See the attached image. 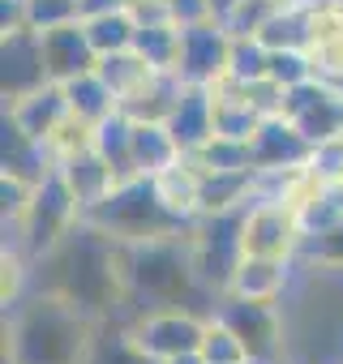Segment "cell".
Segmentation results:
<instances>
[{"label":"cell","mask_w":343,"mask_h":364,"mask_svg":"<svg viewBox=\"0 0 343 364\" xmlns=\"http://www.w3.org/2000/svg\"><path fill=\"white\" fill-rule=\"evenodd\" d=\"M287 5V0H241V5L228 14V31H232V39H258L262 35V26L279 14Z\"/></svg>","instance_id":"32"},{"label":"cell","mask_w":343,"mask_h":364,"mask_svg":"<svg viewBox=\"0 0 343 364\" xmlns=\"http://www.w3.org/2000/svg\"><path fill=\"white\" fill-rule=\"evenodd\" d=\"M133 48H137L154 69H176V56H181V26L167 22V18H163V22H142Z\"/></svg>","instance_id":"29"},{"label":"cell","mask_w":343,"mask_h":364,"mask_svg":"<svg viewBox=\"0 0 343 364\" xmlns=\"http://www.w3.org/2000/svg\"><path fill=\"white\" fill-rule=\"evenodd\" d=\"M56 171L65 176V185L73 189V198H78V206H82V215H90L120 180H116V171H112V163L95 150V141L90 146H82V150H73V154H65L60 163H56Z\"/></svg>","instance_id":"15"},{"label":"cell","mask_w":343,"mask_h":364,"mask_svg":"<svg viewBox=\"0 0 343 364\" xmlns=\"http://www.w3.org/2000/svg\"><path fill=\"white\" fill-rule=\"evenodd\" d=\"M129 326H133L137 343H142L154 360H172V355H185V351H198V347H202L206 313H194V309H163V313L133 317Z\"/></svg>","instance_id":"12"},{"label":"cell","mask_w":343,"mask_h":364,"mask_svg":"<svg viewBox=\"0 0 343 364\" xmlns=\"http://www.w3.org/2000/svg\"><path fill=\"white\" fill-rule=\"evenodd\" d=\"M185 150L176 146L167 120H133V167L137 176H159L163 167L181 163Z\"/></svg>","instance_id":"23"},{"label":"cell","mask_w":343,"mask_h":364,"mask_svg":"<svg viewBox=\"0 0 343 364\" xmlns=\"http://www.w3.org/2000/svg\"><path fill=\"white\" fill-rule=\"evenodd\" d=\"M163 9H167V18L176 22V26H198V22L211 18L206 0H163Z\"/></svg>","instance_id":"40"},{"label":"cell","mask_w":343,"mask_h":364,"mask_svg":"<svg viewBox=\"0 0 343 364\" xmlns=\"http://www.w3.org/2000/svg\"><path fill=\"white\" fill-rule=\"evenodd\" d=\"M39 35H43V60H48L52 82H69V77L90 73L99 65V52H95V43H90L82 22L56 26V31H39Z\"/></svg>","instance_id":"18"},{"label":"cell","mask_w":343,"mask_h":364,"mask_svg":"<svg viewBox=\"0 0 343 364\" xmlns=\"http://www.w3.org/2000/svg\"><path fill=\"white\" fill-rule=\"evenodd\" d=\"M31 287L73 300L99 321L116 317L125 313V245L82 219L52 253L31 266Z\"/></svg>","instance_id":"1"},{"label":"cell","mask_w":343,"mask_h":364,"mask_svg":"<svg viewBox=\"0 0 343 364\" xmlns=\"http://www.w3.org/2000/svg\"><path fill=\"white\" fill-rule=\"evenodd\" d=\"M305 245L300 215L283 206L279 198H253L245 215V253H270V257H296Z\"/></svg>","instance_id":"11"},{"label":"cell","mask_w":343,"mask_h":364,"mask_svg":"<svg viewBox=\"0 0 343 364\" xmlns=\"http://www.w3.org/2000/svg\"><path fill=\"white\" fill-rule=\"evenodd\" d=\"M5 116H9L22 133H31L35 141H48V137H52L73 112H69V95H65V86H60V82H48V86L31 90L26 99L5 103Z\"/></svg>","instance_id":"17"},{"label":"cell","mask_w":343,"mask_h":364,"mask_svg":"<svg viewBox=\"0 0 343 364\" xmlns=\"http://www.w3.org/2000/svg\"><path fill=\"white\" fill-rule=\"evenodd\" d=\"M167 129H172V137H176V146L185 154H198L215 137V90L185 82V95L176 99V107H172Z\"/></svg>","instance_id":"16"},{"label":"cell","mask_w":343,"mask_h":364,"mask_svg":"<svg viewBox=\"0 0 343 364\" xmlns=\"http://www.w3.org/2000/svg\"><path fill=\"white\" fill-rule=\"evenodd\" d=\"M258 39H262L266 48H305V39H309V5L287 0V5L262 26Z\"/></svg>","instance_id":"30"},{"label":"cell","mask_w":343,"mask_h":364,"mask_svg":"<svg viewBox=\"0 0 343 364\" xmlns=\"http://www.w3.org/2000/svg\"><path fill=\"white\" fill-rule=\"evenodd\" d=\"M60 86H65V95H69V112H73L78 120H86L90 129H95L99 120H107L112 112H120V99H116L112 86L99 77V69L78 73V77H69V82H60Z\"/></svg>","instance_id":"25"},{"label":"cell","mask_w":343,"mask_h":364,"mask_svg":"<svg viewBox=\"0 0 343 364\" xmlns=\"http://www.w3.org/2000/svg\"><path fill=\"white\" fill-rule=\"evenodd\" d=\"M266 77L279 82L283 90H292V86H300V82H309V77H317V73H313V60L305 56V48H270V69H266Z\"/></svg>","instance_id":"35"},{"label":"cell","mask_w":343,"mask_h":364,"mask_svg":"<svg viewBox=\"0 0 343 364\" xmlns=\"http://www.w3.org/2000/svg\"><path fill=\"white\" fill-rule=\"evenodd\" d=\"M31 198H35V185L14 171H0V219H5V228L22 223L26 210H31Z\"/></svg>","instance_id":"36"},{"label":"cell","mask_w":343,"mask_h":364,"mask_svg":"<svg viewBox=\"0 0 343 364\" xmlns=\"http://www.w3.org/2000/svg\"><path fill=\"white\" fill-rule=\"evenodd\" d=\"M48 82L52 73L43 60V35L31 26L0 31V90H5V103H18Z\"/></svg>","instance_id":"8"},{"label":"cell","mask_w":343,"mask_h":364,"mask_svg":"<svg viewBox=\"0 0 343 364\" xmlns=\"http://www.w3.org/2000/svg\"><path fill=\"white\" fill-rule=\"evenodd\" d=\"M279 116H287L313 146L330 141V137H343V90H334L322 77H309V82L283 90V112Z\"/></svg>","instance_id":"7"},{"label":"cell","mask_w":343,"mask_h":364,"mask_svg":"<svg viewBox=\"0 0 343 364\" xmlns=\"http://www.w3.org/2000/svg\"><path fill=\"white\" fill-rule=\"evenodd\" d=\"M215 317H223L236 338L249 347V360L253 364H270L283 347V321H279V309L275 300H241V296H219V309Z\"/></svg>","instance_id":"10"},{"label":"cell","mask_w":343,"mask_h":364,"mask_svg":"<svg viewBox=\"0 0 343 364\" xmlns=\"http://www.w3.org/2000/svg\"><path fill=\"white\" fill-rule=\"evenodd\" d=\"M202 167H253V159H249V141H241V137H211L198 154H194Z\"/></svg>","instance_id":"37"},{"label":"cell","mask_w":343,"mask_h":364,"mask_svg":"<svg viewBox=\"0 0 343 364\" xmlns=\"http://www.w3.org/2000/svg\"><path fill=\"white\" fill-rule=\"evenodd\" d=\"M228 60H232V31L223 22L206 18L198 26H181L176 73L189 86H215L219 77H228Z\"/></svg>","instance_id":"9"},{"label":"cell","mask_w":343,"mask_h":364,"mask_svg":"<svg viewBox=\"0 0 343 364\" xmlns=\"http://www.w3.org/2000/svg\"><path fill=\"white\" fill-rule=\"evenodd\" d=\"M253 202L236 206V210H215V215H202L194 228H189V245H194V262H198V274L202 283L223 296L228 283H232V270L236 262L245 257V215H249Z\"/></svg>","instance_id":"6"},{"label":"cell","mask_w":343,"mask_h":364,"mask_svg":"<svg viewBox=\"0 0 343 364\" xmlns=\"http://www.w3.org/2000/svg\"><path fill=\"white\" fill-rule=\"evenodd\" d=\"M270 69V48L262 39H232V60H228V77L236 82H258Z\"/></svg>","instance_id":"33"},{"label":"cell","mask_w":343,"mask_h":364,"mask_svg":"<svg viewBox=\"0 0 343 364\" xmlns=\"http://www.w3.org/2000/svg\"><path fill=\"white\" fill-rule=\"evenodd\" d=\"M163 364H206V360H202V351H185V355H172Z\"/></svg>","instance_id":"43"},{"label":"cell","mask_w":343,"mask_h":364,"mask_svg":"<svg viewBox=\"0 0 343 364\" xmlns=\"http://www.w3.org/2000/svg\"><path fill=\"white\" fill-rule=\"evenodd\" d=\"M95 228H103L107 236H116L120 245H146V240H163V236H185L194 223H185L181 215H172L167 202L159 198L150 176H133L86 215Z\"/></svg>","instance_id":"4"},{"label":"cell","mask_w":343,"mask_h":364,"mask_svg":"<svg viewBox=\"0 0 343 364\" xmlns=\"http://www.w3.org/2000/svg\"><path fill=\"white\" fill-rule=\"evenodd\" d=\"M343 223V180H334V185H322V193L300 210V228L305 236H322L330 228Z\"/></svg>","instance_id":"31"},{"label":"cell","mask_w":343,"mask_h":364,"mask_svg":"<svg viewBox=\"0 0 343 364\" xmlns=\"http://www.w3.org/2000/svg\"><path fill=\"white\" fill-rule=\"evenodd\" d=\"M95 69H99V77L112 86V95H116L120 103H125V99H133V95H137V90H142V86L159 73V69H154V65H150L137 48L107 52V56H99V65H95Z\"/></svg>","instance_id":"26"},{"label":"cell","mask_w":343,"mask_h":364,"mask_svg":"<svg viewBox=\"0 0 343 364\" xmlns=\"http://www.w3.org/2000/svg\"><path fill=\"white\" fill-rule=\"evenodd\" d=\"M313 154V141L287 120V116H266L253 137H249V159L262 176H275V171H292L300 163H309Z\"/></svg>","instance_id":"13"},{"label":"cell","mask_w":343,"mask_h":364,"mask_svg":"<svg viewBox=\"0 0 343 364\" xmlns=\"http://www.w3.org/2000/svg\"><path fill=\"white\" fill-rule=\"evenodd\" d=\"M82 26H86V35H90V43H95L99 56L125 52V48H133V39H137V18H133L129 9L90 14V18H82Z\"/></svg>","instance_id":"28"},{"label":"cell","mask_w":343,"mask_h":364,"mask_svg":"<svg viewBox=\"0 0 343 364\" xmlns=\"http://www.w3.org/2000/svg\"><path fill=\"white\" fill-rule=\"evenodd\" d=\"M292 279V257H270V253H245L232 270V283L223 296L241 300H279Z\"/></svg>","instance_id":"19"},{"label":"cell","mask_w":343,"mask_h":364,"mask_svg":"<svg viewBox=\"0 0 343 364\" xmlns=\"http://www.w3.org/2000/svg\"><path fill=\"white\" fill-rule=\"evenodd\" d=\"M300 257H309L317 266H330V270H343V223L322 232V236H305Z\"/></svg>","instance_id":"38"},{"label":"cell","mask_w":343,"mask_h":364,"mask_svg":"<svg viewBox=\"0 0 343 364\" xmlns=\"http://www.w3.org/2000/svg\"><path fill=\"white\" fill-rule=\"evenodd\" d=\"M181 95H185V77L176 69H159L133 99L120 103V112H129L133 120H167Z\"/></svg>","instance_id":"24"},{"label":"cell","mask_w":343,"mask_h":364,"mask_svg":"<svg viewBox=\"0 0 343 364\" xmlns=\"http://www.w3.org/2000/svg\"><path fill=\"white\" fill-rule=\"evenodd\" d=\"M95 326L73 300L31 287L5 309V364H86Z\"/></svg>","instance_id":"2"},{"label":"cell","mask_w":343,"mask_h":364,"mask_svg":"<svg viewBox=\"0 0 343 364\" xmlns=\"http://www.w3.org/2000/svg\"><path fill=\"white\" fill-rule=\"evenodd\" d=\"M82 219H86V215H82L73 189L65 185V176L52 167L39 185H35V198H31L26 219L14 223V228H5V249H18V253L35 266V262H39L43 253H52Z\"/></svg>","instance_id":"5"},{"label":"cell","mask_w":343,"mask_h":364,"mask_svg":"<svg viewBox=\"0 0 343 364\" xmlns=\"http://www.w3.org/2000/svg\"><path fill=\"white\" fill-rule=\"evenodd\" d=\"M154 180V189H159V198L167 202V210L172 215H181L185 223H198L202 219V167L185 154L181 163H172V167H163L159 176H150Z\"/></svg>","instance_id":"20"},{"label":"cell","mask_w":343,"mask_h":364,"mask_svg":"<svg viewBox=\"0 0 343 364\" xmlns=\"http://www.w3.org/2000/svg\"><path fill=\"white\" fill-rule=\"evenodd\" d=\"M129 0H82V14L90 18V14H107V9H125Z\"/></svg>","instance_id":"41"},{"label":"cell","mask_w":343,"mask_h":364,"mask_svg":"<svg viewBox=\"0 0 343 364\" xmlns=\"http://www.w3.org/2000/svg\"><path fill=\"white\" fill-rule=\"evenodd\" d=\"M86 364H163L154 360L129 321H116V317H103L95 326V338H90V351H86Z\"/></svg>","instance_id":"22"},{"label":"cell","mask_w":343,"mask_h":364,"mask_svg":"<svg viewBox=\"0 0 343 364\" xmlns=\"http://www.w3.org/2000/svg\"><path fill=\"white\" fill-rule=\"evenodd\" d=\"M82 0H26V26L31 31H56L69 22H82Z\"/></svg>","instance_id":"34"},{"label":"cell","mask_w":343,"mask_h":364,"mask_svg":"<svg viewBox=\"0 0 343 364\" xmlns=\"http://www.w3.org/2000/svg\"><path fill=\"white\" fill-rule=\"evenodd\" d=\"M300 5H317V0H300Z\"/></svg>","instance_id":"44"},{"label":"cell","mask_w":343,"mask_h":364,"mask_svg":"<svg viewBox=\"0 0 343 364\" xmlns=\"http://www.w3.org/2000/svg\"><path fill=\"white\" fill-rule=\"evenodd\" d=\"M56 167L52 150L43 141H35L31 133H22L9 116H5V133H0V171H14L22 180H31V185H39V180Z\"/></svg>","instance_id":"21"},{"label":"cell","mask_w":343,"mask_h":364,"mask_svg":"<svg viewBox=\"0 0 343 364\" xmlns=\"http://www.w3.org/2000/svg\"><path fill=\"white\" fill-rule=\"evenodd\" d=\"M309 167L326 180V185H334V180H343V137H330V141H317L313 154H309Z\"/></svg>","instance_id":"39"},{"label":"cell","mask_w":343,"mask_h":364,"mask_svg":"<svg viewBox=\"0 0 343 364\" xmlns=\"http://www.w3.org/2000/svg\"><path fill=\"white\" fill-rule=\"evenodd\" d=\"M305 56L313 60V73L326 82L343 73V0H317V5H309Z\"/></svg>","instance_id":"14"},{"label":"cell","mask_w":343,"mask_h":364,"mask_svg":"<svg viewBox=\"0 0 343 364\" xmlns=\"http://www.w3.org/2000/svg\"><path fill=\"white\" fill-rule=\"evenodd\" d=\"M206 300H219V296L198 274L189 232L146 240V245H125V313H129V321L146 317V313H163V309L198 313Z\"/></svg>","instance_id":"3"},{"label":"cell","mask_w":343,"mask_h":364,"mask_svg":"<svg viewBox=\"0 0 343 364\" xmlns=\"http://www.w3.org/2000/svg\"><path fill=\"white\" fill-rule=\"evenodd\" d=\"M241 5V0H206V9H211V18L215 22H228V14Z\"/></svg>","instance_id":"42"},{"label":"cell","mask_w":343,"mask_h":364,"mask_svg":"<svg viewBox=\"0 0 343 364\" xmlns=\"http://www.w3.org/2000/svg\"><path fill=\"white\" fill-rule=\"evenodd\" d=\"M95 150L112 163L116 180H133L137 167H133V116L129 112H112L107 120L95 124Z\"/></svg>","instance_id":"27"}]
</instances>
